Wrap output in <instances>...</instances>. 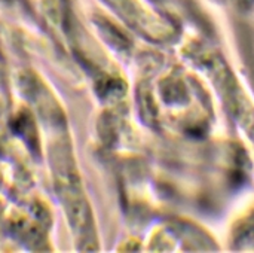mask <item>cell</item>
<instances>
[{"mask_svg":"<svg viewBox=\"0 0 254 253\" xmlns=\"http://www.w3.org/2000/svg\"><path fill=\"white\" fill-rule=\"evenodd\" d=\"M49 157L57 194L64 207L68 224L79 240V246L85 249L86 243L92 237V218L71 154L68 152V145L57 142L51 148Z\"/></svg>","mask_w":254,"mask_h":253,"instance_id":"1","label":"cell"}]
</instances>
